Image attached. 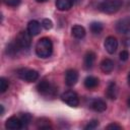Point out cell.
I'll use <instances>...</instances> for the list:
<instances>
[{"label": "cell", "instance_id": "obj_4", "mask_svg": "<svg viewBox=\"0 0 130 130\" xmlns=\"http://www.w3.org/2000/svg\"><path fill=\"white\" fill-rule=\"evenodd\" d=\"M31 35L27 30H21L18 32L15 39V43L20 49H27L31 44Z\"/></svg>", "mask_w": 130, "mask_h": 130}, {"label": "cell", "instance_id": "obj_29", "mask_svg": "<svg viewBox=\"0 0 130 130\" xmlns=\"http://www.w3.org/2000/svg\"><path fill=\"white\" fill-rule=\"evenodd\" d=\"M127 80H128V83L130 84V72L128 73V76H127Z\"/></svg>", "mask_w": 130, "mask_h": 130}, {"label": "cell", "instance_id": "obj_31", "mask_svg": "<svg viewBox=\"0 0 130 130\" xmlns=\"http://www.w3.org/2000/svg\"><path fill=\"white\" fill-rule=\"evenodd\" d=\"M37 1H38V2H46L47 0H37Z\"/></svg>", "mask_w": 130, "mask_h": 130}, {"label": "cell", "instance_id": "obj_24", "mask_svg": "<svg viewBox=\"0 0 130 130\" xmlns=\"http://www.w3.org/2000/svg\"><path fill=\"white\" fill-rule=\"evenodd\" d=\"M99 121L98 120H92L90 122H88V124L86 126H84V129L85 130H92V129H95L98 126H99Z\"/></svg>", "mask_w": 130, "mask_h": 130}, {"label": "cell", "instance_id": "obj_19", "mask_svg": "<svg viewBox=\"0 0 130 130\" xmlns=\"http://www.w3.org/2000/svg\"><path fill=\"white\" fill-rule=\"evenodd\" d=\"M89 27H90L91 32L94 34V35H99V34H101V32L103 31V28H104L103 24H102L101 22H98V21H93V22H91Z\"/></svg>", "mask_w": 130, "mask_h": 130}, {"label": "cell", "instance_id": "obj_30", "mask_svg": "<svg viewBox=\"0 0 130 130\" xmlns=\"http://www.w3.org/2000/svg\"><path fill=\"white\" fill-rule=\"evenodd\" d=\"M79 0H72V2H73V4H75V3H77Z\"/></svg>", "mask_w": 130, "mask_h": 130}, {"label": "cell", "instance_id": "obj_6", "mask_svg": "<svg viewBox=\"0 0 130 130\" xmlns=\"http://www.w3.org/2000/svg\"><path fill=\"white\" fill-rule=\"evenodd\" d=\"M18 76L27 82H34L39 78V72L34 69L22 68L18 71Z\"/></svg>", "mask_w": 130, "mask_h": 130}, {"label": "cell", "instance_id": "obj_2", "mask_svg": "<svg viewBox=\"0 0 130 130\" xmlns=\"http://www.w3.org/2000/svg\"><path fill=\"white\" fill-rule=\"evenodd\" d=\"M122 4H123L122 0H104L98 5V8L104 13L113 14L119 11Z\"/></svg>", "mask_w": 130, "mask_h": 130}, {"label": "cell", "instance_id": "obj_13", "mask_svg": "<svg viewBox=\"0 0 130 130\" xmlns=\"http://www.w3.org/2000/svg\"><path fill=\"white\" fill-rule=\"evenodd\" d=\"M100 67H101V70L105 73V74H110L113 70H114V62L109 59V58H106L104 59L101 64H100Z\"/></svg>", "mask_w": 130, "mask_h": 130}, {"label": "cell", "instance_id": "obj_16", "mask_svg": "<svg viewBox=\"0 0 130 130\" xmlns=\"http://www.w3.org/2000/svg\"><path fill=\"white\" fill-rule=\"evenodd\" d=\"M71 34L75 39H82L85 36V28L82 25L75 24L71 28Z\"/></svg>", "mask_w": 130, "mask_h": 130}, {"label": "cell", "instance_id": "obj_11", "mask_svg": "<svg viewBox=\"0 0 130 130\" xmlns=\"http://www.w3.org/2000/svg\"><path fill=\"white\" fill-rule=\"evenodd\" d=\"M90 108L95 112H104L107 109V104L102 99H94L90 102Z\"/></svg>", "mask_w": 130, "mask_h": 130}, {"label": "cell", "instance_id": "obj_21", "mask_svg": "<svg viewBox=\"0 0 130 130\" xmlns=\"http://www.w3.org/2000/svg\"><path fill=\"white\" fill-rule=\"evenodd\" d=\"M19 49H20V48L18 47V45L14 42V43H11V44L8 45V47H7V53H8L10 56H13V55H15V54L18 52Z\"/></svg>", "mask_w": 130, "mask_h": 130}, {"label": "cell", "instance_id": "obj_12", "mask_svg": "<svg viewBox=\"0 0 130 130\" xmlns=\"http://www.w3.org/2000/svg\"><path fill=\"white\" fill-rule=\"evenodd\" d=\"M95 54L92 51H88L86 52V54L84 55V60H83V65L85 69H90L93 66V63L95 61Z\"/></svg>", "mask_w": 130, "mask_h": 130}, {"label": "cell", "instance_id": "obj_26", "mask_svg": "<svg viewBox=\"0 0 130 130\" xmlns=\"http://www.w3.org/2000/svg\"><path fill=\"white\" fill-rule=\"evenodd\" d=\"M119 57H120V60H121V61H127V60L129 59V52H128L127 50H123V51L120 53Z\"/></svg>", "mask_w": 130, "mask_h": 130}, {"label": "cell", "instance_id": "obj_10", "mask_svg": "<svg viewBox=\"0 0 130 130\" xmlns=\"http://www.w3.org/2000/svg\"><path fill=\"white\" fill-rule=\"evenodd\" d=\"M5 128L9 130H18L22 128V123L20 121V118H17L15 116H12L8 118L5 122Z\"/></svg>", "mask_w": 130, "mask_h": 130}, {"label": "cell", "instance_id": "obj_18", "mask_svg": "<svg viewBox=\"0 0 130 130\" xmlns=\"http://www.w3.org/2000/svg\"><path fill=\"white\" fill-rule=\"evenodd\" d=\"M83 83H84V86L87 89H92V88H95L99 85V79L96 77H94V76L89 75L84 79Z\"/></svg>", "mask_w": 130, "mask_h": 130}, {"label": "cell", "instance_id": "obj_25", "mask_svg": "<svg viewBox=\"0 0 130 130\" xmlns=\"http://www.w3.org/2000/svg\"><path fill=\"white\" fill-rule=\"evenodd\" d=\"M3 1H4V3H5L6 5H8V6L16 7V6L19 5V3H20L21 0H3Z\"/></svg>", "mask_w": 130, "mask_h": 130}, {"label": "cell", "instance_id": "obj_15", "mask_svg": "<svg viewBox=\"0 0 130 130\" xmlns=\"http://www.w3.org/2000/svg\"><path fill=\"white\" fill-rule=\"evenodd\" d=\"M106 94L111 100L117 99V95H118V87H117V85H116V83L114 81H111L109 83L108 88H107V91H106Z\"/></svg>", "mask_w": 130, "mask_h": 130}, {"label": "cell", "instance_id": "obj_27", "mask_svg": "<svg viewBox=\"0 0 130 130\" xmlns=\"http://www.w3.org/2000/svg\"><path fill=\"white\" fill-rule=\"evenodd\" d=\"M107 129H117V130H120V129H122V126H120L119 124H117V123H111V124H109L107 127H106Z\"/></svg>", "mask_w": 130, "mask_h": 130}, {"label": "cell", "instance_id": "obj_32", "mask_svg": "<svg viewBox=\"0 0 130 130\" xmlns=\"http://www.w3.org/2000/svg\"><path fill=\"white\" fill-rule=\"evenodd\" d=\"M129 106H130V99H129Z\"/></svg>", "mask_w": 130, "mask_h": 130}, {"label": "cell", "instance_id": "obj_14", "mask_svg": "<svg viewBox=\"0 0 130 130\" xmlns=\"http://www.w3.org/2000/svg\"><path fill=\"white\" fill-rule=\"evenodd\" d=\"M27 31L34 37V36H37L40 34L41 31V23L38 21V20H30L28 23H27Z\"/></svg>", "mask_w": 130, "mask_h": 130}, {"label": "cell", "instance_id": "obj_1", "mask_svg": "<svg viewBox=\"0 0 130 130\" xmlns=\"http://www.w3.org/2000/svg\"><path fill=\"white\" fill-rule=\"evenodd\" d=\"M53 44L49 38H42L36 45V54L40 58H48L52 55Z\"/></svg>", "mask_w": 130, "mask_h": 130}, {"label": "cell", "instance_id": "obj_5", "mask_svg": "<svg viewBox=\"0 0 130 130\" xmlns=\"http://www.w3.org/2000/svg\"><path fill=\"white\" fill-rule=\"evenodd\" d=\"M61 100L70 107H77L79 105V98L73 90H66L61 94Z\"/></svg>", "mask_w": 130, "mask_h": 130}, {"label": "cell", "instance_id": "obj_17", "mask_svg": "<svg viewBox=\"0 0 130 130\" xmlns=\"http://www.w3.org/2000/svg\"><path fill=\"white\" fill-rule=\"evenodd\" d=\"M73 6L72 0H56V7L60 11L69 10Z\"/></svg>", "mask_w": 130, "mask_h": 130}, {"label": "cell", "instance_id": "obj_20", "mask_svg": "<svg viewBox=\"0 0 130 130\" xmlns=\"http://www.w3.org/2000/svg\"><path fill=\"white\" fill-rule=\"evenodd\" d=\"M31 119H32V117H31L30 114H28V113L21 114V116H20V121H21V123H22V128L26 127V126L31 122Z\"/></svg>", "mask_w": 130, "mask_h": 130}, {"label": "cell", "instance_id": "obj_3", "mask_svg": "<svg viewBox=\"0 0 130 130\" xmlns=\"http://www.w3.org/2000/svg\"><path fill=\"white\" fill-rule=\"evenodd\" d=\"M37 89L41 94L49 95V96H54L56 94V91H57L56 86L47 80H42L41 82H39L37 85Z\"/></svg>", "mask_w": 130, "mask_h": 130}, {"label": "cell", "instance_id": "obj_23", "mask_svg": "<svg viewBox=\"0 0 130 130\" xmlns=\"http://www.w3.org/2000/svg\"><path fill=\"white\" fill-rule=\"evenodd\" d=\"M42 26L45 28V29H51L53 27V22L51 19L49 18H44L42 20Z\"/></svg>", "mask_w": 130, "mask_h": 130}, {"label": "cell", "instance_id": "obj_7", "mask_svg": "<svg viewBox=\"0 0 130 130\" xmlns=\"http://www.w3.org/2000/svg\"><path fill=\"white\" fill-rule=\"evenodd\" d=\"M116 30L119 34H128L130 31V16L119 19L116 23Z\"/></svg>", "mask_w": 130, "mask_h": 130}, {"label": "cell", "instance_id": "obj_22", "mask_svg": "<svg viewBox=\"0 0 130 130\" xmlns=\"http://www.w3.org/2000/svg\"><path fill=\"white\" fill-rule=\"evenodd\" d=\"M8 86H9L8 80L5 79L4 77H1V78H0V92H1V93L5 92V91L8 89Z\"/></svg>", "mask_w": 130, "mask_h": 130}, {"label": "cell", "instance_id": "obj_9", "mask_svg": "<svg viewBox=\"0 0 130 130\" xmlns=\"http://www.w3.org/2000/svg\"><path fill=\"white\" fill-rule=\"evenodd\" d=\"M78 80V72L75 69H68L65 72V83L67 86H73Z\"/></svg>", "mask_w": 130, "mask_h": 130}, {"label": "cell", "instance_id": "obj_28", "mask_svg": "<svg viewBox=\"0 0 130 130\" xmlns=\"http://www.w3.org/2000/svg\"><path fill=\"white\" fill-rule=\"evenodd\" d=\"M0 109H1V112H0V115H3L4 114V107L2 105H0Z\"/></svg>", "mask_w": 130, "mask_h": 130}, {"label": "cell", "instance_id": "obj_8", "mask_svg": "<svg viewBox=\"0 0 130 130\" xmlns=\"http://www.w3.org/2000/svg\"><path fill=\"white\" fill-rule=\"evenodd\" d=\"M104 46H105V49L106 51L109 53V54H114L117 49H118V41L115 37L113 36H109L106 40H105V43H104Z\"/></svg>", "mask_w": 130, "mask_h": 130}]
</instances>
